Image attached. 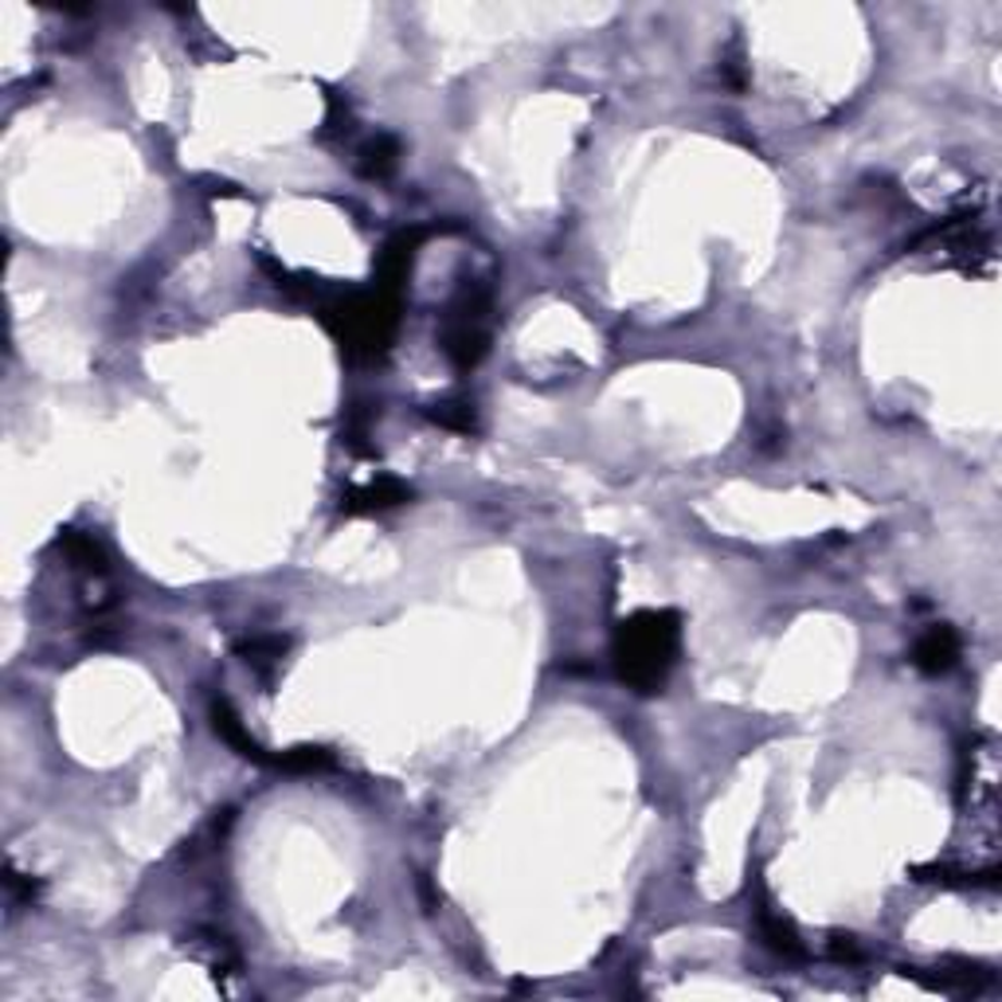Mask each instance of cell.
Here are the masks:
<instances>
[{"label":"cell","instance_id":"30bf717a","mask_svg":"<svg viewBox=\"0 0 1002 1002\" xmlns=\"http://www.w3.org/2000/svg\"><path fill=\"white\" fill-rule=\"evenodd\" d=\"M431 419L442 423V427H451V431H474V412H471V403H462V400L435 403V408H431Z\"/></svg>","mask_w":1002,"mask_h":1002},{"label":"cell","instance_id":"3957f363","mask_svg":"<svg viewBox=\"0 0 1002 1002\" xmlns=\"http://www.w3.org/2000/svg\"><path fill=\"white\" fill-rule=\"evenodd\" d=\"M955 659H960V635H955L952 627H932L913 650V662L924 674H940V669H948Z\"/></svg>","mask_w":1002,"mask_h":1002},{"label":"cell","instance_id":"6da1fadb","mask_svg":"<svg viewBox=\"0 0 1002 1002\" xmlns=\"http://www.w3.org/2000/svg\"><path fill=\"white\" fill-rule=\"evenodd\" d=\"M678 647V615L669 611H642L619 627L615 639V662L619 678L635 686L639 693H654L666 678L669 662Z\"/></svg>","mask_w":1002,"mask_h":1002},{"label":"cell","instance_id":"7a4b0ae2","mask_svg":"<svg viewBox=\"0 0 1002 1002\" xmlns=\"http://www.w3.org/2000/svg\"><path fill=\"white\" fill-rule=\"evenodd\" d=\"M486 314H490V290L486 286H462L454 302L447 329H442V349L454 361V368H474L486 353Z\"/></svg>","mask_w":1002,"mask_h":1002},{"label":"cell","instance_id":"5b68a950","mask_svg":"<svg viewBox=\"0 0 1002 1002\" xmlns=\"http://www.w3.org/2000/svg\"><path fill=\"white\" fill-rule=\"evenodd\" d=\"M408 498H412V490H408L403 481L380 478V481H373V486H364V490H349L341 505L349 513H373V510H388V505H400V501H408Z\"/></svg>","mask_w":1002,"mask_h":1002},{"label":"cell","instance_id":"9c48e42d","mask_svg":"<svg viewBox=\"0 0 1002 1002\" xmlns=\"http://www.w3.org/2000/svg\"><path fill=\"white\" fill-rule=\"evenodd\" d=\"M392 165H396V141L392 138H376L361 149V168L368 173V177H384V173H392Z\"/></svg>","mask_w":1002,"mask_h":1002},{"label":"cell","instance_id":"52a82bcc","mask_svg":"<svg viewBox=\"0 0 1002 1002\" xmlns=\"http://www.w3.org/2000/svg\"><path fill=\"white\" fill-rule=\"evenodd\" d=\"M60 549L67 552L75 568H87V572H95V576L107 572V552H102V544L90 541V537H83V533H63Z\"/></svg>","mask_w":1002,"mask_h":1002},{"label":"cell","instance_id":"8992f818","mask_svg":"<svg viewBox=\"0 0 1002 1002\" xmlns=\"http://www.w3.org/2000/svg\"><path fill=\"white\" fill-rule=\"evenodd\" d=\"M756 920H760V932H764V940L776 948V952L784 955H803V943H799L796 928L784 920V916L772 909V904H760L756 909Z\"/></svg>","mask_w":1002,"mask_h":1002},{"label":"cell","instance_id":"ba28073f","mask_svg":"<svg viewBox=\"0 0 1002 1002\" xmlns=\"http://www.w3.org/2000/svg\"><path fill=\"white\" fill-rule=\"evenodd\" d=\"M236 650L243 654V662H251V666L266 669V666H275V662L286 654V639H283V635H263V639L239 642Z\"/></svg>","mask_w":1002,"mask_h":1002},{"label":"cell","instance_id":"277c9868","mask_svg":"<svg viewBox=\"0 0 1002 1002\" xmlns=\"http://www.w3.org/2000/svg\"><path fill=\"white\" fill-rule=\"evenodd\" d=\"M212 725H216L220 737H224L227 744L236 748V752H239L243 760H255V764H266V767L275 764V756H266L263 748H259L255 740L247 737L243 721H239L236 713H231V705H227V701H212Z\"/></svg>","mask_w":1002,"mask_h":1002}]
</instances>
